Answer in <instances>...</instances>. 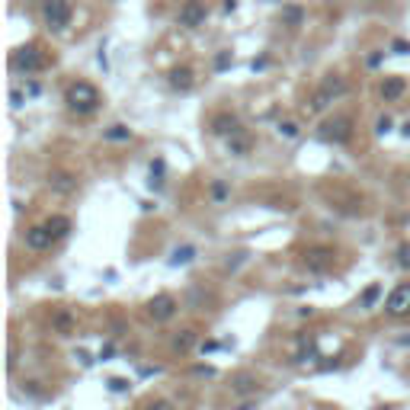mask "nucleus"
I'll list each match as a JSON object with an SVG mask.
<instances>
[{
	"label": "nucleus",
	"mask_w": 410,
	"mask_h": 410,
	"mask_svg": "<svg viewBox=\"0 0 410 410\" xmlns=\"http://www.w3.org/2000/svg\"><path fill=\"white\" fill-rule=\"evenodd\" d=\"M64 102H68V109L70 112H77V115H90V112H96L100 109V90L93 87V83H87V80H74L68 90H64Z\"/></svg>",
	"instance_id": "f257e3e1"
},
{
	"label": "nucleus",
	"mask_w": 410,
	"mask_h": 410,
	"mask_svg": "<svg viewBox=\"0 0 410 410\" xmlns=\"http://www.w3.org/2000/svg\"><path fill=\"white\" fill-rule=\"evenodd\" d=\"M343 93H346L343 77H327V80L311 93V100H308V112H324V109L330 106L337 96H343Z\"/></svg>",
	"instance_id": "f03ea898"
},
{
	"label": "nucleus",
	"mask_w": 410,
	"mask_h": 410,
	"mask_svg": "<svg viewBox=\"0 0 410 410\" xmlns=\"http://www.w3.org/2000/svg\"><path fill=\"white\" fill-rule=\"evenodd\" d=\"M13 68L26 70V74H36L45 68V55L38 51V45H23V48L13 51Z\"/></svg>",
	"instance_id": "7ed1b4c3"
},
{
	"label": "nucleus",
	"mask_w": 410,
	"mask_h": 410,
	"mask_svg": "<svg viewBox=\"0 0 410 410\" xmlns=\"http://www.w3.org/2000/svg\"><path fill=\"white\" fill-rule=\"evenodd\" d=\"M384 311L391 317H407L410 314V282H401V285L391 288V295L384 298Z\"/></svg>",
	"instance_id": "20e7f679"
},
{
	"label": "nucleus",
	"mask_w": 410,
	"mask_h": 410,
	"mask_svg": "<svg viewBox=\"0 0 410 410\" xmlns=\"http://www.w3.org/2000/svg\"><path fill=\"white\" fill-rule=\"evenodd\" d=\"M42 16L51 29H64L70 23V4L68 0H45L42 4Z\"/></svg>",
	"instance_id": "39448f33"
},
{
	"label": "nucleus",
	"mask_w": 410,
	"mask_h": 410,
	"mask_svg": "<svg viewBox=\"0 0 410 410\" xmlns=\"http://www.w3.org/2000/svg\"><path fill=\"white\" fill-rule=\"evenodd\" d=\"M317 135L324 141H333V144H346V141L352 138V122L349 119H327Z\"/></svg>",
	"instance_id": "423d86ee"
},
{
	"label": "nucleus",
	"mask_w": 410,
	"mask_h": 410,
	"mask_svg": "<svg viewBox=\"0 0 410 410\" xmlns=\"http://www.w3.org/2000/svg\"><path fill=\"white\" fill-rule=\"evenodd\" d=\"M177 298L173 295H167V292H160V295H154L151 301H147V317L151 320H170L173 314H177Z\"/></svg>",
	"instance_id": "0eeeda50"
},
{
	"label": "nucleus",
	"mask_w": 410,
	"mask_h": 410,
	"mask_svg": "<svg viewBox=\"0 0 410 410\" xmlns=\"http://www.w3.org/2000/svg\"><path fill=\"white\" fill-rule=\"evenodd\" d=\"M205 19H209V10L199 0H186L183 10H179V26H186V29H199Z\"/></svg>",
	"instance_id": "6e6552de"
},
{
	"label": "nucleus",
	"mask_w": 410,
	"mask_h": 410,
	"mask_svg": "<svg viewBox=\"0 0 410 410\" xmlns=\"http://www.w3.org/2000/svg\"><path fill=\"white\" fill-rule=\"evenodd\" d=\"M211 135H218V138H231V135L241 132V119H237L234 112H215L209 122Z\"/></svg>",
	"instance_id": "1a4fd4ad"
},
{
	"label": "nucleus",
	"mask_w": 410,
	"mask_h": 410,
	"mask_svg": "<svg viewBox=\"0 0 410 410\" xmlns=\"http://www.w3.org/2000/svg\"><path fill=\"white\" fill-rule=\"evenodd\" d=\"M51 243H55V237H51V231L45 224H36V228L26 231V247L29 250H48Z\"/></svg>",
	"instance_id": "9d476101"
},
{
	"label": "nucleus",
	"mask_w": 410,
	"mask_h": 410,
	"mask_svg": "<svg viewBox=\"0 0 410 410\" xmlns=\"http://www.w3.org/2000/svg\"><path fill=\"white\" fill-rule=\"evenodd\" d=\"M404 90H407V80L404 77H388V80L382 83V96L384 100H397V96H404Z\"/></svg>",
	"instance_id": "9b49d317"
},
{
	"label": "nucleus",
	"mask_w": 410,
	"mask_h": 410,
	"mask_svg": "<svg viewBox=\"0 0 410 410\" xmlns=\"http://www.w3.org/2000/svg\"><path fill=\"white\" fill-rule=\"evenodd\" d=\"M45 228L51 231V237H55V241H61V237H68V231H70V218H64V215H51L48 221H45Z\"/></svg>",
	"instance_id": "f8f14e48"
},
{
	"label": "nucleus",
	"mask_w": 410,
	"mask_h": 410,
	"mask_svg": "<svg viewBox=\"0 0 410 410\" xmlns=\"http://www.w3.org/2000/svg\"><path fill=\"white\" fill-rule=\"evenodd\" d=\"M170 87L173 90H189L192 87V68H173L170 70Z\"/></svg>",
	"instance_id": "ddd939ff"
},
{
	"label": "nucleus",
	"mask_w": 410,
	"mask_h": 410,
	"mask_svg": "<svg viewBox=\"0 0 410 410\" xmlns=\"http://www.w3.org/2000/svg\"><path fill=\"white\" fill-rule=\"evenodd\" d=\"M330 263H333L330 250H314V253H308V269H314V273H324Z\"/></svg>",
	"instance_id": "4468645a"
},
{
	"label": "nucleus",
	"mask_w": 410,
	"mask_h": 410,
	"mask_svg": "<svg viewBox=\"0 0 410 410\" xmlns=\"http://www.w3.org/2000/svg\"><path fill=\"white\" fill-rule=\"evenodd\" d=\"M231 388H234L237 394H250V391H256V378L247 375V372H243V375H234L231 378Z\"/></svg>",
	"instance_id": "2eb2a0df"
},
{
	"label": "nucleus",
	"mask_w": 410,
	"mask_h": 410,
	"mask_svg": "<svg viewBox=\"0 0 410 410\" xmlns=\"http://www.w3.org/2000/svg\"><path fill=\"white\" fill-rule=\"evenodd\" d=\"M192 256H196V247H189V243H186V247L173 250L170 263H173V266H186V263H192Z\"/></svg>",
	"instance_id": "dca6fc26"
},
{
	"label": "nucleus",
	"mask_w": 410,
	"mask_h": 410,
	"mask_svg": "<svg viewBox=\"0 0 410 410\" xmlns=\"http://www.w3.org/2000/svg\"><path fill=\"white\" fill-rule=\"evenodd\" d=\"M192 343H196V333H192V330H183L179 337H173V349H177V352H189Z\"/></svg>",
	"instance_id": "f3484780"
},
{
	"label": "nucleus",
	"mask_w": 410,
	"mask_h": 410,
	"mask_svg": "<svg viewBox=\"0 0 410 410\" xmlns=\"http://www.w3.org/2000/svg\"><path fill=\"white\" fill-rule=\"evenodd\" d=\"M102 138L106 141H128L132 132H128L125 125H109V128H102Z\"/></svg>",
	"instance_id": "a211bd4d"
},
{
	"label": "nucleus",
	"mask_w": 410,
	"mask_h": 410,
	"mask_svg": "<svg viewBox=\"0 0 410 410\" xmlns=\"http://www.w3.org/2000/svg\"><path fill=\"white\" fill-rule=\"evenodd\" d=\"M301 19H305L301 6H285V10H282V23L285 26H301Z\"/></svg>",
	"instance_id": "6ab92c4d"
},
{
	"label": "nucleus",
	"mask_w": 410,
	"mask_h": 410,
	"mask_svg": "<svg viewBox=\"0 0 410 410\" xmlns=\"http://www.w3.org/2000/svg\"><path fill=\"white\" fill-rule=\"evenodd\" d=\"M228 147H231V154L243 157V154L250 151V141H247V138H241V132H237V135H231V138H228Z\"/></svg>",
	"instance_id": "aec40b11"
},
{
	"label": "nucleus",
	"mask_w": 410,
	"mask_h": 410,
	"mask_svg": "<svg viewBox=\"0 0 410 410\" xmlns=\"http://www.w3.org/2000/svg\"><path fill=\"white\" fill-rule=\"evenodd\" d=\"M51 186H55L58 192H70V189H74L77 183H74V179L68 177V173H55V177H51Z\"/></svg>",
	"instance_id": "412c9836"
},
{
	"label": "nucleus",
	"mask_w": 410,
	"mask_h": 410,
	"mask_svg": "<svg viewBox=\"0 0 410 410\" xmlns=\"http://www.w3.org/2000/svg\"><path fill=\"white\" fill-rule=\"evenodd\" d=\"M378 292H382V285H372V288H365V295L359 298V305L362 308H372L375 305V298H378Z\"/></svg>",
	"instance_id": "4be33fe9"
},
{
	"label": "nucleus",
	"mask_w": 410,
	"mask_h": 410,
	"mask_svg": "<svg viewBox=\"0 0 410 410\" xmlns=\"http://www.w3.org/2000/svg\"><path fill=\"white\" fill-rule=\"evenodd\" d=\"M70 324H74V314H70V311H58L55 314V327H58V330H68Z\"/></svg>",
	"instance_id": "5701e85b"
},
{
	"label": "nucleus",
	"mask_w": 410,
	"mask_h": 410,
	"mask_svg": "<svg viewBox=\"0 0 410 410\" xmlns=\"http://www.w3.org/2000/svg\"><path fill=\"white\" fill-rule=\"evenodd\" d=\"M397 266L410 269V243H401V247H397Z\"/></svg>",
	"instance_id": "b1692460"
},
{
	"label": "nucleus",
	"mask_w": 410,
	"mask_h": 410,
	"mask_svg": "<svg viewBox=\"0 0 410 410\" xmlns=\"http://www.w3.org/2000/svg\"><path fill=\"white\" fill-rule=\"evenodd\" d=\"M279 135H285V138H295V135H298V125H295V122H279Z\"/></svg>",
	"instance_id": "393cba45"
},
{
	"label": "nucleus",
	"mask_w": 410,
	"mask_h": 410,
	"mask_svg": "<svg viewBox=\"0 0 410 410\" xmlns=\"http://www.w3.org/2000/svg\"><path fill=\"white\" fill-rule=\"evenodd\" d=\"M109 391L122 394V391H128V382H125V378H109Z\"/></svg>",
	"instance_id": "a878e982"
},
{
	"label": "nucleus",
	"mask_w": 410,
	"mask_h": 410,
	"mask_svg": "<svg viewBox=\"0 0 410 410\" xmlns=\"http://www.w3.org/2000/svg\"><path fill=\"white\" fill-rule=\"evenodd\" d=\"M211 196H215L218 202H221V199L228 196V186H224V183H211Z\"/></svg>",
	"instance_id": "bb28decb"
},
{
	"label": "nucleus",
	"mask_w": 410,
	"mask_h": 410,
	"mask_svg": "<svg viewBox=\"0 0 410 410\" xmlns=\"http://www.w3.org/2000/svg\"><path fill=\"white\" fill-rule=\"evenodd\" d=\"M375 128H378V135H388L391 132V119H388V115H382V119L375 122Z\"/></svg>",
	"instance_id": "cd10ccee"
},
{
	"label": "nucleus",
	"mask_w": 410,
	"mask_h": 410,
	"mask_svg": "<svg viewBox=\"0 0 410 410\" xmlns=\"http://www.w3.org/2000/svg\"><path fill=\"white\" fill-rule=\"evenodd\" d=\"M391 48H394L397 55H407V51H410V42H404V38H394V45H391Z\"/></svg>",
	"instance_id": "c85d7f7f"
},
{
	"label": "nucleus",
	"mask_w": 410,
	"mask_h": 410,
	"mask_svg": "<svg viewBox=\"0 0 410 410\" xmlns=\"http://www.w3.org/2000/svg\"><path fill=\"white\" fill-rule=\"evenodd\" d=\"M228 61H231V55H228V51H221V55L215 58V64H218V68H228Z\"/></svg>",
	"instance_id": "c756f323"
},
{
	"label": "nucleus",
	"mask_w": 410,
	"mask_h": 410,
	"mask_svg": "<svg viewBox=\"0 0 410 410\" xmlns=\"http://www.w3.org/2000/svg\"><path fill=\"white\" fill-rule=\"evenodd\" d=\"M10 102H13V106H23V93H19V90H13V93H10Z\"/></svg>",
	"instance_id": "7c9ffc66"
},
{
	"label": "nucleus",
	"mask_w": 410,
	"mask_h": 410,
	"mask_svg": "<svg viewBox=\"0 0 410 410\" xmlns=\"http://www.w3.org/2000/svg\"><path fill=\"white\" fill-rule=\"evenodd\" d=\"M234 6H237V0H224V10H228V13L234 10Z\"/></svg>",
	"instance_id": "2f4dec72"
},
{
	"label": "nucleus",
	"mask_w": 410,
	"mask_h": 410,
	"mask_svg": "<svg viewBox=\"0 0 410 410\" xmlns=\"http://www.w3.org/2000/svg\"><path fill=\"white\" fill-rule=\"evenodd\" d=\"M404 135H407V138H410V122H407V125H404Z\"/></svg>",
	"instance_id": "473e14b6"
}]
</instances>
